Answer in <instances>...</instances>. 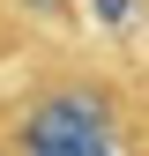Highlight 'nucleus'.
I'll return each mask as SVG.
<instances>
[{
	"label": "nucleus",
	"instance_id": "nucleus-1",
	"mask_svg": "<svg viewBox=\"0 0 149 156\" xmlns=\"http://www.w3.org/2000/svg\"><path fill=\"white\" fill-rule=\"evenodd\" d=\"M0 156H149V60L52 45L0 82Z\"/></svg>",
	"mask_w": 149,
	"mask_h": 156
}]
</instances>
